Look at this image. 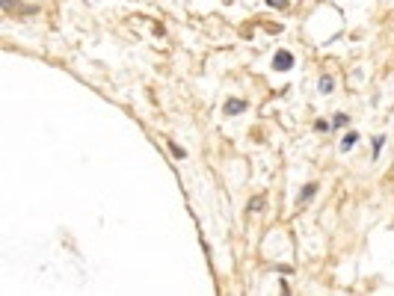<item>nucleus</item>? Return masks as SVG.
<instances>
[{
    "label": "nucleus",
    "mask_w": 394,
    "mask_h": 296,
    "mask_svg": "<svg viewBox=\"0 0 394 296\" xmlns=\"http://www.w3.org/2000/svg\"><path fill=\"white\" fill-rule=\"evenodd\" d=\"M273 68H276V71H290V68H293V53H290V50H279V53L273 56Z\"/></svg>",
    "instance_id": "f257e3e1"
},
{
    "label": "nucleus",
    "mask_w": 394,
    "mask_h": 296,
    "mask_svg": "<svg viewBox=\"0 0 394 296\" xmlns=\"http://www.w3.org/2000/svg\"><path fill=\"white\" fill-rule=\"evenodd\" d=\"M243 110H246V101H240V98L225 101V116H240Z\"/></svg>",
    "instance_id": "f03ea898"
},
{
    "label": "nucleus",
    "mask_w": 394,
    "mask_h": 296,
    "mask_svg": "<svg viewBox=\"0 0 394 296\" xmlns=\"http://www.w3.org/2000/svg\"><path fill=\"white\" fill-rule=\"evenodd\" d=\"M314 196H317V184H305V187H302V193H299V198H296V201H299V204H305V201H311V198H314Z\"/></svg>",
    "instance_id": "7ed1b4c3"
},
{
    "label": "nucleus",
    "mask_w": 394,
    "mask_h": 296,
    "mask_svg": "<svg viewBox=\"0 0 394 296\" xmlns=\"http://www.w3.org/2000/svg\"><path fill=\"white\" fill-rule=\"evenodd\" d=\"M317 86H320V92H323V95H329V92L335 89V80L329 77V74H323V77H320V83H317Z\"/></svg>",
    "instance_id": "20e7f679"
},
{
    "label": "nucleus",
    "mask_w": 394,
    "mask_h": 296,
    "mask_svg": "<svg viewBox=\"0 0 394 296\" xmlns=\"http://www.w3.org/2000/svg\"><path fill=\"white\" fill-rule=\"evenodd\" d=\"M356 142H359V133H347V136L341 139V151H350Z\"/></svg>",
    "instance_id": "39448f33"
},
{
    "label": "nucleus",
    "mask_w": 394,
    "mask_h": 296,
    "mask_svg": "<svg viewBox=\"0 0 394 296\" xmlns=\"http://www.w3.org/2000/svg\"><path fill=\"white\" fill-rule=\"evenodd\" d=\"M264 207H267V198H264V196L249 201V210H252V213H258V210H264Z\"/></svg>",
    "instance_id": "423d86ee"
},
{
    "label": "nucleus",
    "mask_w": 394,
    "mask_h": 296,
    "mask_svg": "<svg viewBox=\"0 0 394 296\" xmlns=\"http://www.w3.org/2000/svg\"><path fill=\"white\" fill-rule=\"evenodd\" d=\"M382 145H385V136H373V157H379Z\"/></svg>",
    "instance_id": "0eeeda50"
},
{
    "label": "nucleus",
    "mask_w": 394,
    "mask_h": 296,
    "mask_svg": "<svg viewBox=\"0 0 394 296\" xmlns=\"http://www.w3.org/2000/svg\"><path fill=\"white\" fill-rule=\"evenodd\" d=\"M344 124H347V116H335L332 119V127H344Z\"/></svg>",
    "instance_id": "6e6552de"
},
{
    "label": "nucleus",
    "mask_w": 394,
    "mask_h": 296,
    "mask_svg": "<svg viewBox=\"0 0 394 296\" xmlns=\"http://www.w3.org/2000/svg\"><path fill=\"white\" fill-rule=\"evenodd\" d=\"M314 130H320V133H323V130H329V122H323V119H320V122H314Z\"/></svg>",
    "instance_id": "1a4fd4ad"
},
{
    "label": "nucleus",
    "mask_w": 394,
    "mask_h": 296,
    "mask_svg": "<svg viewBox=\"0 0 394 296\" xmlns=\"http://www.w3.org/2000/svg\"><path fill=\"white\" fill-rule=\"evenodd\" d=\"M169 145H172V154H175V157H184V148H181V145H175V142H169Z\"/></svg>",
    "instance_id": "9d476101"
},
{
    "label": "nucleus",
    "mask_w": 394,
    "mask_h": 296,
    "mask_svg": "<svg viewBox=\"0 0 394 296\" xmlns=\"http://www.w3.org/2000/svg\"><path fill=\"white\" fill-rule=\"evenodd\" d=\"M267 3H270V6H279V9H285V6H288V0H267Z\"/></svg>",
    "instance_id": "9b49d317"
}]
</instances>
